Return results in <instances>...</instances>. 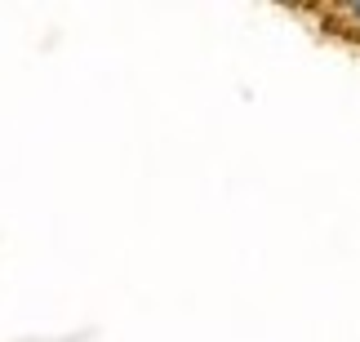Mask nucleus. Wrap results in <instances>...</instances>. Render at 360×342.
Segmentation results:
<instances>
[]
</instances>
